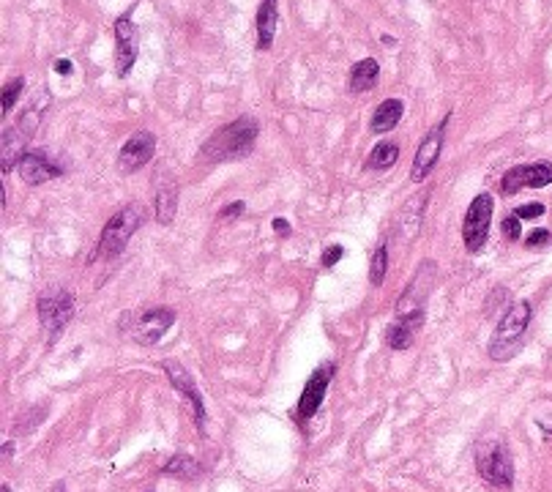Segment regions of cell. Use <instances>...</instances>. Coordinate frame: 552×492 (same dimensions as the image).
I'll use <instances>...</instances> for the list:
<instances>
[{
    "label": "cell",
    "mask_w": 552,
    "mask_h": 492,
    "mask_svg": "<svg viewBox=\"0 0 552 492\" xmlns=\"http://www.w3.org/2000/svg\"><path fill=\"white\" fill-rule=\"evenodd\" d=\"M399 159V145L391 140H383L372 148V154L367 159V170H389Z\"/></svg>",
    "instance_id": "24"
},
{
    "label": "cell",
    "mask_w": 552,
    "mask_h": 492,
    "mask_svg": "<svg viewBox=\"0 0 552 492\" xmlns=\"http://www.w3.org/2000/svg\"><path fill=\"white\" fill-rule=\"evenodd\" d=\"M501 233H503V238H506V241H520V236H522V219H520V216H517V214L506 216V219L501 222Z\"/></svg>",
    "instance_id": "27"
},
{
    "label": "cell",
    "mask_w": 552,
    "mask_h": 492,
    "mask_svg": "<svg viewBox=\"0 0 552 492\" xmlns=\"http://www.w3.org/2000/svg\"><path fill=\"white\" fill-rule=\"evenodd\" d=\"M476 468H479V476L490 484L492 490H512L514 462L503 441H481L476 446Z\"/></svg>",
    "instance_id": "4"
},
{
    "label": "cell",
    "mask_w": 552,
    "mask_h": 492,
    "mask_svg": "<svg viewBox=\"0 0 552 492\" xmlns=\"http://www.w3.org/2000/svg\"><path fill=\"white\" fill-rule=\"evenodd\" d=\"M200 462L195 457H189V454H175L170 460L164 462L162 473L164 476H175V479H197L200 476Z\"/></svg>",
    "instance_id": "23"
},
{
    "label": "cell",
    "mask_w": 552,
    "mask_h": 492,
    "mask_svg": "<svg viewBox=\"0 0 552 492\" xmlns=\"http://www.w3.org/2000/svg\"><path fill=\"white\" fill-rule=\"evenodd\" d=\"M17 170H20L22 181L31 186L47 184V181H52V178H58L63 173V167L52 164L50 156L44 154V151H28L20 159V164H17Z\"/></svg>",
    "instance_id": "16"
},
{
    "label": "cell",
    "mask_w": 552,
    "mask_h": 492,
    "mask_svg": "<svg viewBox=\"0 0 552 492\" xmlns=\"http://www.w3.org/2000/svg\"><path fill=\"white\" fill-rule=\"evenodd\" d=\"M550 238H552L550 230H544V227H536L531 236L525 238V244L531 246V249H539V246L550 244Z\"/></svg>",
    "instance_id": "28"
},
{
    "label": "cell",
    "mask_w": 552,
    "mask_h": 492,
    "mask_svg": "<svg viewBox=\"0 0 552 492\" xmlns=\"http://www.w3.org/2000/svg\"><path fill=\"white\" fill-rule=\"evenodd\" d=\"M55 72L58 74H72V61H66V58H61V61H55Z\"/></svg>",
    "instance_id": "33"
},
{
    "label": "cell",
    "mask_w": 552,
    "mask_h": 492,
    "mask_svg": "<svg viewBox=\"0 0 552 492\" xmlns=\"http://www.w3.org/2000/svg\"><path fill=\"white\" fill-rule=\"evenodd\" d=\"M331 375H334V364H323L317 372H312V378L307 380L304 394H301V400H298V408H296L298 424H307L317 410H320L323 397H326L328 383H331Z\"/></svg>",
    "instance_id": "13"
},
{
    "label": "cell",
    "mask_w": 552,
    "mask_h": 492,
    "mask_svg": "<svg viewBox=\"0 0 552 492\" xmlns=\"http://www.w3.org/2000/svg\"><path fill=\"white\" fill-rule=\"evenodd\" d=\"M552 184V164L536 162V164H520L512 167L509 173L503 175L501 192L506 197L517 195L520 189H542V186Z\"/></svg>",
    "instance_id": "7"
},
{
    "label": "cell",
    "mask_w": 552,
    "mask_h": 492,
    "mask_svg": "<svg viewBox=\"0 0 552 492\" xmlns=\"http://www.w3.org/2000/svg\"><path fill=\"white\" fill-rule=\"evenodd\" d=\"M449 118L451 113L421 140L419 151H416V159H413V170H410V178H413L416 184L427 181L432 170H435V164H438L440 159V151H443V132H446V126H449Z\"/></svg>",
    "instance_id": "9"
},
{
    "label": "cell",
    "mask_w": 552,
    "mask_h": 492,
    "mask_svg": "<svg viewBox=\"0 0 552 492\" xmlns=\"http://www.w3.org/2000/svg\"><path fill=\"white\" fill-rule=\"evenodd\" d=\"M22 88H25V80H22V77H17V80L9 82V85L3 88V113H11V110H14V104L20 99Z\"/></svg>",
    "instance_id": "26"
},
{
    "label": "cell",
    "mask_w": 552,
    "mask_h": 492,
    "mask_svg": "<svg viewBox=\"0 0 552 492\" xmlns=\"http://www.w3.org/2000/svg\"><path fill=\"white\" fill-rule=\"evenodd\" d=\"M514 214L520 216V219H539V216H544V205L542 203L522 205V208H517Z\"/></svg>",
    "instance_id": "29"
},
{
    "label": "cell",
    "mask_w": 552,
    "mask_h": 492,
    "mask_svg": "<svg viewBox=\"0 0 552 492\" xmlns=\"http://www.w3.org/2000/svg\"><path fill=\"white\" fill-rule=\"evenodd\" d=\"M164 372H167V378H170V383H173L175 389L181 391L186 400H189V405H192V410H195L197 430H200V435H205V402H203V394L197 391L192 375H189L178 361H164Z\"/></svg>",
    "instance_id": "15"
},
{
    "label": "cell",
    "mask_w": 552,
    "mask_h": 492,
    "mask_svg": "<svg viewBox=\"0 0 552 492\" xmlns=\"http://www.w3.org/2000/svg\"><path fill=\"white\" fill-rule=\"evenodd\" d=\"M386 271H389V246L383 244L378 246V252H375L372 263H369V282L380 287L386 282Z\"/></svg>",
    "instance_id": "25"
},
{
    "label": "cell",
    "mask_w": 552,
    "mask_h": 492,
    "mask_svg": "<svg viewBox=\"0 0 552 492\" xmlns=\"http://www.w3.org/2000/svg\"><path fill=\"white\" fill-rule=\"evenodd\" d=\"M490 219H492V197L484 195L473 197V203L468 205V214L462 222V238H465V249L476 255L487 244L490 236Z\"/></svg>",
    "instance_id": "6"
},
{
    "label": "cell",
    "mask_w": 552,
    "mask_h": 492,
    "mask_svg": "<svg viewBox=\"0 0 552 492\" xmlns=\"http://www.w3.org/2000/svg\"><path fill=\"white\" fill-rule=\"evenodd\" d=\"M435 263L432 260H424L416 271V277L410 279V285L405 287V293L397 298V315H413L424 307V301L430 298L432 285H435Z\"/></svg>",
    "instance_id": "8"
},
{
    "label": "cell",
    "mask_w": 552,
    "mask_h": 492,
    "mask_svg": "<svg viewBox=\"0 0 552 492\" xmlns=\"http://www.w3.org/2000/svg\"><path fill=\"white\" fill-rule=\"evenodd\" d=\"M74 315V298L69 290L61 287H50L44 290L39 298V323L44 328V334L50 339L61 337V331Z\"/></svg>",
    "instance_id": "5"
},
{
    "label": "cell",
    "mask_w": 552,
    "mask_h": 492,
    "mask_svg": "<svg viewBox=\"0 0 552 492\" xmlns=\"http://www.w3.org/2000/svg\"><path fill=\"white\" fill-rule=\"evenodd\" d=\"M175 323V312L167 307L159 309H145L140 318L134 320V339L140 345H156L159 339L167 334V328Z\"/></svg>",
    "instance_id": "14"
},
{
    "label": "cell",
    "mask_w": 552,
    "mask_h": 492,
    "mask_svg": "<svg viewBox=\"0 0 552 492\" xmlns=\"http://www.w3.org/2000/svg\"><path fill=\"white\" fill-rule=\"evenodd\" d=\"M137 50H140V33L134 28L132 17L126 14L115 22V72L126 77L132 72L134 61H137Z\"/></svg>",
    "instance_id": "10"
},
{
    "label": "cell",
    "mask_w": 552,
    "mask_h": 492,
    "mask_svg": "<svg viewBox=\"0 0 552 492\" xmlns=\"http://www.w3.org/2000/svg\"><path fill=\"white\" fill-rule=\"evenodd\" d=\"M52 492H66V490H63V484H55V490Z\"/></svg>",
    "instance_id": "35"
},
{
    "label": "cell",
    "mask_w": 552,
    "mask_h": 492,
    "mask_svg": "<svg viewBox=\"0 0 552 492\" xmlns=\"http://www.w3.org/2000/svg\"><path fill=\"white\" fill-rule=\"evenodd\" d=\"M531 323V304L528 301H514L512 307L506 309V315L501 318L495 337L490 342V359L509 361L520 350L525 328Z\"/></svg>",
    "instance_id": "2"
},
{
    "label": "cell",
    "mask_w": 552,
    "mask_h": 492,
    "mask_svg": "<svg viewBox=\"0 0 552 492\" xmlns=\"http://www.w3.org/2000/svg\"><path fill=\"white\" fill-rule=\"evenodd\" d=\"M402 115H405V104L399 102V99H386L383 104H378V110H375V115H372V132L375 134L391 132V129L402 121Z\"/></svg>",
    "instance_id": "22"
},
{
    "label": "cell",
    "mask_w": 552,
    "mask_h": 492,
    "mask_svg": "<svg viewBox=\"0 0 552 492\" xmlns=\"http://www.w3.org/2000/svg\"><path fill=\"white\" fill-rule=\"evenodd\" d=\"M424 323V309L413 312V315H402L399 320H394L389 328H386V345L391 350H408L416 339V331Z\"/></svg>",
    "instance_id": "17"
},
{
    "label": "cell",
    "mask_w": 552,
    "mask_h": 492,
    "mask_svg": "<svg viewBox=\"0 0 552 492\" xmlns=\"http://www.w3.org/2000/svg\"><path fill=\"white\" fill-rule=\"evenodd\" d=\"M257 132H260V126H257L255 118L241 115L238 121L227 123L222 129H216V132L211 134V140H205L203 143L200 154L214 159V162H241V159H246V156L252 154Z\"/></svg>",
    "instance_id": "1"
},
{
    "label": "cell",
    "mask_w": 552,
    "mask_h": 492,
    "mask_svg": "<svg viewBox=\"0 0 552 492\" xmlns=\"http://www.w3.org/2000/svg\"><path fill=\"white\" fill-rule=\"evenodd\" d=\"M178 211V186L173 181H162L156 186V222L170 225Z\"/></svg>",
    "instance_id": "20"
},
{
    "label": "cell",
    "mask_w": 552,
    "mask_h": 492,
    "mask_svg": "<svg viewBox=\"0 0 552 492\" xmlns=\"http://www.w3.org/2000/svg\"><path fill=\"white\" fill-rule=\"evenodd\" d=\"M36 126H39V110H28L17 123V129H6L3 132V173H9L14 162L20 164V159L25 156L22 148L31 140L28 134L36 132Z\"/></svg>",
    "instance_id": "12"
},
{
    "label": "cell",
    "mask_w": 552,
    "mask_h": 492,
    "mask_svg": "<svg viewBox=\"0 0 552 492\" xmlns=\"http://www.w3.org/2000/svg\"><path fill=\"white\" fill-rule=\"evenodd\" d=\"M143 219H145L143 205L132 203V205H126V208H121V211H118V214L104 225L99 246H96V257L113 260V257L121 255L123 249H126V244H129V238L140 230Z\"/></svg>",
    "instance_id": "3"
},
{
    "label": "cell",
    "mask_w": 552,
    "mask_h": 492,
    "mask_svg": "<svg viewBox=\"0 0 552 492\" xmlns=\"http://www.w3.org/2000/svg\"><path fill=\"white\" fill-rule=\"evenodd\" d=\"M244 208H246V205L241 203V200H238V203H233V205H225V208L219 211V219H236V216L244 214Z\"/></svg>",
    "instance_id": "31"
},
{
    "label": "cell",
    "mask_w": 552,
    "mask_h": 492,
    "mask_svg": "<svg viewBox=\"0 0 552 492\" xmlns=\"http://www.w3.org/2000/svg\"><path fill=\"white\" fill-rule=\"evenodd\" d=\"M342 255H345V249L342 246H328L326 249V255H323V268H334L342 260Z\"/></svg>",
    "instance_id": "30"
},
{
    "label": "cell",
    "mask_w": 552,
    "mask_h": 492,
    "mask_svg": "<svg viewBox=\"0 0 552 492\" xmlns=\"http://www.w3.org/2000/svg\"><path fill=\"white\" fill-rule=\"evenodd\" d=\"M3 457H6V460L11 457V443L9 441H6V446H3Z\"/></svg>",
    "instance_id": "34"
},
{
    "label": "cell",
    "mask_w": 552,
    "mask_h": 492,
    "mask_svg": "<svg viewBox=\"0 0 552 492\" xmlns=\"http://www.w3.org/2000/svg\"><path fill=\"white\" fill-rule=\"evenodd\" d=\"M257 47L268 50L274 44L276 25H279V0H263L257 9Z\"/></svg>",
    "instance_id": "18"
},
{
    "label": "cell",
    "mask_w": 552,
    "mask_h": 492,
    "mask_svg": "<svg viewBox=\"0 0 552 492\" xmlns=\"http://www.w3.org/2000/svg\"><path fill=\"white\" fill-rule=\"evenodd\" d=\"M274 233H279V236H290V222H287V219H274Z\"/></svg>",
    "instance_id": "32"
},
{
    "label": "cell",
    "mask_w": 552,
    "mask_h": 492,
    "mask_svg": "<svg viewBox=\"0 0 552 492\" xmlns=\"http://www.w3.org/2000/svg\"><path fill=\"white\" fill-rule=\"evenodd\" d=\"M3 492H11V487H9V484H3Z\"/></svg>",
    "instance_id": "36"
},
{
    "label": "cell",
    "mask_w": 552,
    "mask_h": 492,
    "mask_svg": "<svg viewBox=\"0 0 552 492\" xmlns=\"http://www.w3.org/2000/svg\"><path fill=\"white\" fill-rule=\"evenodd\" d=\"M424 200L427 197H413L408 203V208L402 211L397 222V238L410 244L413 238L419 236V225H421V214H424Z\"/></svg>",
    "instance_id": "19"
},
{
    "label": "cell",
    "mask_w": 552,
    "mask_h": 492,
    "mask_svg": "<svg viewBox=\"0 0 552 492\" xmlns=\"http://www.w3.org/2000/svg\"><path fill=\"white\" fill-rule=\"evenodd\" d=\"M156 137L151 132H137L123 143L121 154H118V170L123 175H132L137 170H143L145 164L154 159Z\"/></svg>",
    "instance_id": "11"
},
{
    "label": "cell",
    "mask_w": 552,
    "mask_h": 492,
    "mask_svg": "<svg viewBox=\"0 0 552 492\" xmlns=\"http://www.w3.org/2000/svg\"><path fill=\"white\" fill-rule=\"evenodd\" d=\"M380 77V63L375 58H364V61H358L353 66V72H350V91L353 93H364L372 91L375 85H378Z\"/></svg>",
    "instance_id": "21"
}]
</instances>
